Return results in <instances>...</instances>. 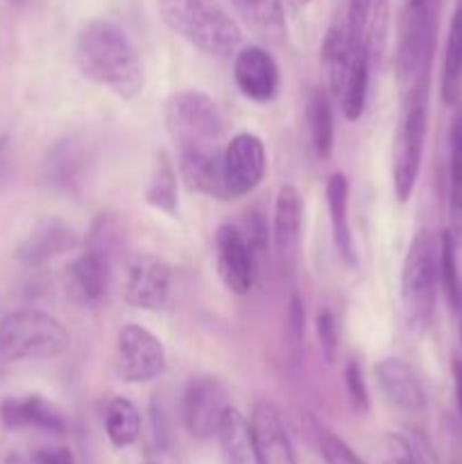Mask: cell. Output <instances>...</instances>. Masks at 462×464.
<instances>
[{
	"instance_id": "obj_1",
	"label": "cell",
	"mask_w": 462,
	"mask_h": 464,
	"mask_svg": "<svg viewBox=\"0 0 462 464\" xmlns=\"http://www.w3.org/2000/svg\"><path fill=\"white\" fill-rule=\"evenodd\" d=\"M75 59L82 75L118 98L134 100L143 91V63L139 53L127 32L107 18L84 23L75 41Z\"/></svg>"
},
{
	"instance_id": "obj_2",
	"label": "cell",
	"mask_w": 462,
	"mask_h": 464,
	"mask_svg": "<svg viewBox=\"0 0 462 464\" xmlns=\"http://www.w3.org/2000/svg\"><path fill=\"white\" fill-rule=\"evenodd\" d=\"M159 14L175 34L208 57H236L243 44L238 23L217 0H159Z\"/></svg>"
},
{
	"instance_id": "obj_3",
	"label": "cell",
	"mask_w": 462,
	"mask_h": 464,
	"mask_svg": "<svg viewBox=\"0 0 462 464\" xmlns=\"http://www.w3.org/2000/svg\"><path fill=\"white\" fill-rule=\"evenodd\" d=\"M163 122L177 152L225 150L226 121L211 95L202 91H179L168 98Z\"/></svg>"
},
{
	"instance_id": "obj_4",
	"label": "cell",
	"mask_w": 462,
	"mask_h": 464,
	"mask_svg": "<svg viewBox=\"0 0 462 464\" xmlns=\"http://www.w3.org/2000/svg\"><path fill=\"white\" fill-rule=\"evenodd\" d=\"M71 344L66 326L50 313L23 308L0 320V365L23 361H50Z\"/></svg>"
},
{
	"instance_id": "obj_5",
	"label": "cell",
	"mask_w": 462,
	"mask_h": 464,
	"mask_svg": "<svg viewBox=\"0 0 462 464\" xmlns=\"http://www.w3.org/2000/svg\"><path fill=\"white\" fill-rule=\"evenodd\" d=\"M426 130H428V75L419 77L406 91V104L394 134L392 184L399 202H408L415 193L421 159H424Z\"/></svg>"
},
{
	"instance_id": "obj_6",
	"label": "cell",
	"mask_w": 462,
	"mask_h": 464,
	"mask_svg": "<svg viewBox=\"0 0 462 464\" xmlns=\"http://www.w3.org/2000/svg\"><path fill=\"white\" fill-rule=\"evenodd\" d=\"M442 0H406L399 18L394 71L399 86L410 89L419 77L428 75L435 53Z\"/></svg>"
},
{
	"instance_id": "obj_7",
	"label": "cell",
	"mask_w": 462,
	"mask_h": 464,
	"mask_svg": "<svg viewBox=\"0 0 462 464\" xmlns=\"http://www.w3.org/2000/svg\"><path fill=\"white\" fill-rule=\"evenodd\" d=\"M439 288V238L419 229L401 266V304L412 329L424 331L435 313Z\"/></svg>"
},
{
	"instance_id": "obj_8",
	"label": "cell",
	"mask_w": 462,
	"mask_h": 464,
	"mask_svg": "<svg viewBox=\"0 0 462 464\" xmlns=\"http://www.w3.org/2000/svg\"><path fill=\"white\" fill-rule=\"evenodd\" d=\"M166 370L161 340L140 324H125L116 338V374L125 383H152Z\"/></svg>"
},
{
	"instance_id": "obj_9",
	"label": "cell",
	"mask_w": 462,
	"mask_h": 464,
	"mask_svg": "<svg viewBox=\"0 0 462 464\" xmlns=\"http://www.w3.org/2000/svg\"><path fill=\"white\" fill-rule=\"evenodd\" d=\"M229 392L216 376H197L184 392V424L197 440L217 438L226 412L231 411Z\"/></svg>"
},
{
	"instance_id": "obj_10",
	"label": "cell",
	"mask_w": 462,
	"mask_h": 464,
	"mask_svg": "<svg viewBox=\"0 0 462 464\" xmlns=\"http://www.w3.org/2000/svg\"><path fill=\"white\" fill-rule=\"evenodd\" d=\"M170 267L152 254H134L125 266L122 295L130 306L140 311H161L170 299Z\"/></svg>"
},
{
	"instance_id": "obj_11",
	"label": "cell",
	"mask_w": 462,
	"mask_h": 464,
	"mask_svg": "<svg viewBox=\"0 0 462 464\" xmlns=\"http://www.w3.org/2000/svg\"><path fill=\"white\" fill-rule=\"evenodd\" d=\"M222 168H225V188L231 199L245 198L265 177L267 157L265 145L256 134H236L229 143L225 145L222 154Z\"/></svg>"
},
{
	"instance_id": "obj_12",
	"label": "cell",
	"mask_w": 462,
	"mask_h": 464,
	"mask_svg": "<svg viewBox=\"0 0 462 464\" xmlns=\"http://www.w3.org/2000/svg\"><path fill=\"white\" fill-rule=\"evenodd\" d=\"M249 435L258 464H297L293 440L279 408L272 401H256L249 412Z\"/></svg>"
},
{
	"instance_id": "obj_13",
	"label": "cell",
	"mask_w": 462,
	"mask_h": 464,
	"mask_svg": "<svg viewBox=\"0 0 462 464\" xmlns=\"http://www.w3.org/2000/svg\"><path fill=\"white\" fill-rule=\"evenodd\" d=\"M234 80L240 93L252 102H270L281 91V71L263 45H243L234 57Z\"/></svg>"
},
{
	"instance_id": "obj_14",
	"label": "cell",
	"mask_w": 462,
	"mask_h": 464,
	"mask_svg": "<svg viewBox=\"0 0 462 464\" xmlns=\"http://www.w3.org/2000/svg\"><path fill=\"white\" fill-rule=\"evenodd\" d=\"M216 266L229 293L247 295L252 290L254 252L238 227L222 225L216 231Z\"/></svg>"
},
{
	"instance_id": "obj_15",
	"label": "cell",
	"mask_w": 462,
	"mask_h": 464,
	"mask_svg": "<svg viewBox=\"0 0 462 464\" xmlns=\"http://www.w3.org/2000/svg\"><path fill=\"white\" fill-rule=\"evenodd\" d=\"M0 420L12 430H41L50 435L66 433V420L62 411L41 394H25V397H7L0 401Z\"/></svg>"
},
{
	"instance_id": "obj_16",
	"label": "cell",
	"mask_w": 462,
	"mask_h": 464,
	"mask_svg": "<svg viewBox=\"0 0 462 464\" xmlns=\"http://www.w3.org/2000/svg\"><path fill=\"white\" fill-rule=\"evenodd\" d=\"M77 245H80V238L71 225L57 220V218H45L27 234V238L18 247L16 256L23 266L39 267L63 256Z\"/></svg>"
},
{
	"instance_id": "obj_17",
	"label": "cell",
	"mask_w": 462,
	"mask_h": 464,
	"mask_svg": "<svg viewBox=\"0 0 462 464\" xmlns=\"http://www.w3.org/2000/svg\"><path fill=\"white\" fill-rule=\"evenodd\" d=\"M374 372L380 392L392 406L408 415H419L426 411V392L408 362L401 358H383Z\"/></svg>"
},
{
	"instance_id": "obj_18",
	"label": "cell",
	"mask_w": 462,
	"mask_h": 464,
	"mask_svg": "<svg viewBox=\"0 0 462 464\" xmlns=\"http://www.w3.org/2000/svg\"><path fill=\"white\" fill-rule=\"evenodd\" d=\"M225 150H193L177 152V166L186 188L208 198L229 199L225 188V168H222Z\"/></svg>"
},
{
	"instance_id": "obj_19",
	"label": "cell",
	"mask_w": 462,
	"mask_h": 464,
	"mask_svg": "<svg viewBox=\"0 0 462 464\" xmlns=\"http://www.w3.org/2000/svg\"><path fill=\"white\" fill-rule=\"evenodd\" d=\"M303 202L299 190L293 184H284L274 199V216H272V240L281 261H293L302 238Z\"/></svg>"
},
{
	"instance_id": "obj_20",
	"label": "cell",
	"mask_w": 462,
	"mask_h": 464,
	"mask_svg": "<svg viewBox=\"0 0 462 464\" xmlns=\"http://www.w3.org/2000/svg\"><path fill=\"white\" fill-rule=\"evenodd\" d=\"M68 288L82 302L95 304L102 299L109 281L107 252L100 245H91L86 252L77 254L66 267Z\"/></svg>"
},
{
	"instance_id": "obj_21",
	"label": "cell",
	"mask_w": 462,
	"mask_h": 464,
	"mask_svg": "<svg viewBox=\"0 0 462 464\" xmlns=\"http://www.w3.org/2000/svg\"><path fill=\"white\" fill-rule=\"evenodd\" d=\"M91 152L84 140L66 139L50 150L45 159V177L53 186L75 190L89 175Z\"/></svg>"
},
{
	"instance_id": "obj_22",
	"label": "cell",
	"mask_w": 462,
	"mask_h": 464,
	"mask_svg": "<svg viewBox=\"0 0 462 464\" xmlns=\"http://www.w3.org/2000/svg\"><path fill=\"white\" fill-rule=\"evenodd\" d=\"M245 25L261 41L281 45L288 36L284 0H231Z\"/></svg>"
},
{
	"instance_id": "obj_23",
	"label": "cell",
	"mask_w": 462,
	"mask_h": 464,
	"mask_svg": "<svg viewBox=\"0 0 462 464\" xmlns=\"http://www.w3.org/2000/svg\"><path fill=\"white\" fill-rule=\"evenodd\" d=\"M439 95L447 107H457L462 102V0H456L448 23L442 72H439Z\"/></svg>"
},
{
	"instance_id": "obj_24",
	"label": "cell",
	"mask_w": 462,
	"mask_h": 464,
	"mask_svg": "<svg viewBox=\"0 0 462 464\" xmlns=\"http://www.w3.org/2000/svg\"><path fill=\"white\" fill-rule=\"evenodd\" d=\"M326 204H329L335 249L344 258V263L356 266V247H353V236L349 229V181L342 172H333L326 181Z\"/></svg>"
},
{
	"instance_id": "obj_25",
	"label": "cell",
	"mask_w": 462,
	"mask_h": 464,
	"mask_svg": "<svg viewBox=\"0 0 462 464\" xmlns=\"http://www.w3.org/2000/svg\"><path fill=\"white\" fill-rule=\"evenodd\" d=\"M353 45L349 41L347 23H333L326 30L324 41H322V68L326 75V86L333 98L340 100L344 80H347L349 62H351Z\"/></svg>"
},
{
	"instance_id": "obj_26",
	"label": "cell",
	"mask_w": 462,
	"mask_h": 464,
	"mask_svg": "<svg viewBox=\"0 0 462 464\" xmlns=\"http://www.w3.org/2000/svg\"><path fill=\"white\" fill-rule=\"evenodd\" d=\"M370 71L371 59L367 53L365 41L358 44L351 53V62H349L347 80H344L342 93H340V104H342V113L347 121H358L365 113L367 104V89H370Z\"/></svg>"
},
{
	"instance_id": "obj_27",
	"label": "cell",
	"mask_w": 462,
	"mask_h": 464,
	"mask_svg": "<svg viewBox=\"0 0 462 464\" xmlns=\"http://www.w3.org/2000/svg\"><path fill=\"white\" fill-rule=\"evenodd\" d=\"M145 199L149 207L177 216L179 211V199H177V170L172 166V159L166 150H159L154 157L152 172H149L148 188H145Z\"/></svg>"
},
{
	"instance_id": "obj_28",
	"label": "cell",
	"mask_w": 462,
	"mask_h": 464,
	"mask_svg": "<svg viewBox=\"0 0 462 464\" xmlns=\"http://www.w3.org/2000/svg\"><path fill=\"white\" fill-rule=\"evenodd\" d=\"M217 440H220L225 464H258L254 456L252 435H249V420L238 408H231L226 412Z\"/></svg>"
},
{
	"instance_id": "obj_29",
	"label": "cell",
	"mask_w": 462,
	"mask_h": 464,
	"mask_svg": "<svg viewBox=\"0 0 462 464\" xmlns=\"http://www.w3.org/2000/svg\"><path fill=\"white\" fill-rule=\"evenodd\" d=\"M306 122L311 143L315 148L317 157L329 159L333 152V111H331L329 93L324 89H313L306 104Z\"/></svg>"
},
{
	"instance_id": "obj_30",
	"label": "cell",
	"mask_w": 462,
	"mask_h": 464,
	"mask_svg": "<svg viewBox=\"0 0 462 464\" xmlns=\"http://www.w3.org/2000/svg\"><path fill=\"white\" fill-rule=\"evenodd\" d=\"M104 430L116 449L131 447L140 435V412L130 399L113 397L104 411Z\"/></svg>"
},
{
	"instance_id": "obj_31",
	"label": "cell",
	"mask_w": 462,
	"mask_h": 464,
	"mask_svg": "<svg viewBox=\"0 0 462 464\" xmlns=\"http://www.w3.org/2000/svg\"><path fill=\"white\" fill-rule=\"evenodd\" d=\"M448 207L456 222H462V102L456 107L448 131Z\"/></svg>"
},
{
	"instance_id": "obj_32",
	"label": "cell",
	"mask_w": 462,
	"mask_h": 464,
	"mask_svg": "<svg viewBox=\"0 0 462 464\" xmlns=\"http://www.w3.org/2000/svg\"><path fill=\"white\" fill-rule=\"evenodd\" d=\"M439 285H442L448 308L457 313V308L462 306V279L457 270L456 236L448 229L439 234Z\"/></svg>"
},
{
	"instance_id": "obj_33",
	"label": "cell",
	"mask_w": 462,
	"mask_h": 464,
	"mask_svg": "<svg viewBox=\"0 0 462 464\" xmlns=\"http://www.w3.org/2000/svg\"><path fill=\"white\" fill-rule=\"evenodd\" d=\"M315 329H317V338H320L322 356H324V361L329 362V365H333L340 352V338H338V324H335V317L329 308L317 313Z\"/></svg>"
},
{
	"instance_id": "obj_34",
	"label": "cell",
	"mask_w": 462,
	"mask_h": 464,
	"mask_svg": "<svg viewBox=\"0 0 462 464\" xmlns=\"http://www.w3.org/2000/svg\"><path fill=\"white\" fill-rule=\"evenodd\" d=\"M317 440H320V451L326 464H365L362 458H358L353 449L344 440H340L338 435L329 433V430H320Z\"/></svg>"
},
{
	"instance_id": "obj_35",
	"label": "cell",
	"mask_w": 462,
	"mask_h": 464,
	"mask_svg": "<svg viewBox=\"0 0 462 464\" xmlns=\"http://www.w3.org/2000/svg\"><path fill=\"white\" fill-rule=\"evenodd\" d=\"M374 0H349L347 3V32H349V41L356 48L358 44H362L365 39V27L367 21H370V12Z\"/></svg>"
},
{
	"instance_id": "obj_36",
	"label": "cell",
	"mask_w": 462,
	"mask_h": 464,
	"mask_svg": "<svg viewBox=\"0 0 462 464\" xmlns=\"http://www.w3.org/2000/svg\"><path fill=\"white\" fill-rule=\"evenodd\" d=\"M344 383H347V392H349V399H351L353 408H356L358 412L370 411V392H367L361 365H358L356 361L347 362V367H344Z\"/></svg>"
},
{
	"instance_id": "obj_37",
	"label": "cell",
	"mask_w": 462,
	"mask_h": 464,
	"mask_svg": "<svg viewBox=\"0 0 462 464\" xmlns=\"http://www.w3.org/2000/svg\"><path fill=\"white\" fill-rule=\"evenodd\" d=\"M383 464H421L415 447L403 435L390 433L385 438V462Z\"/></svg>"
},
{
	"instance_id": "obj_38",
	"label": "cell",
	"mask_w": 462,
	"mask_h": 464,
	"mask_svg": "<svg viewBox=\"0 0 462 464\" xmlns=\"http://www.w3.org/2000/svg\"><path fill=\"white\" fill-rule=\"evenodd\" d=\"M303 322H306V315H303V304L302 299L294 295V297L290 299V308H288V335H290V347L293 349L302 347Z\"/></svg>"
},
{
	"instance_id": "obj_39",
	"label": "cell",
	"mask_w": 462,
	"mask_h": 464,
	"mask_svg": "<svg viewBox=\"0 0 462 464\" xmlns=\"http://www.w3.org/2000/svg\"><path fill=\"white\" fill-rule=\"evenodd\" d=\"M34 464H75V460L66 447H48L34 453Z\"/></svg>"
},
{
	"instance_id": "obj_40",
	"label": "cell",
	"mask_w": 462,
	"mask_h": 464,
	"mask_svg": "<svg viewBox=\"0 0 462 464\" xmlns=\"http://www.w3.org/2000/svg\"><path fill=\"white\" fill-rule=\"evenodd\" d=\"M451 374H453V390H456L457 411H460V417H462V358L453 356Z\"/></svg>"
},
{
	"instance_id": "obj_41",
	"label": "cell",
	"mask_w": 462,
	"mask_h": 464,
	"mask_svg": "<svg viewBox=\"0 0 462 464\" xmlns=\"http://www.w3.org/2000/svg\"><path fill=\"white\" fill-rule=\"evenodd\" d=\"M3 464H25V460H23V458L18 456V453H9V456L5 458Z\"/></svg>"
},
{
	"instance_id": "obj_42",
	"label": "cell",
	"mask_w": 462,
	"mask_h": 464,
	"mask_svg": "<svg viewBox=\"0 0 462 464\" xmlns=\"http://www.w3.org/2000/svg\"><path fill=\"white\" fill-rule=\"evenodd\" d=\"M457 334H460V347H462V306L457 308Z\"/></svg>"
},
{
	"instance_id": "obj_43",
	"label": "cell",
	"mask_w": 462,
	"mask_h": 464,
	"mask_svg": "<svg viewBox=\"0 0 462 464\" xmlns=\"http://www.w3.org/2000/svg\"><path fill=\"white\" fill-rule=\"evenodd\" d=\"M290 3H293V5H297V7H306V5L311 3V0H290Z\"/></svg>"
},
{
	"instance_id": "obj_44",
	"label": "cell",
	"mask_w": 462,
	"mask_h": 464,
	"mask_svg": "<svg viewBox=\"0 0 462 464\" xmlns=\"http://www.w3.org/2000/svg\"><path fill=\"white\" fill-rule=\"evenodd\" d=\"M9 3H12V5H21V3H25V0H9Z\"/></svg>"
},
{
	"instance_id": "obj_45",
	"label": "cell",
	"mask_w": 462,
	"mask_h": 464,
	"mask_svg": "<svg viewBox=\"0 0 462 464\" xmlns=\"http://www.w3.org/2000/svg\"><path fill=\"white\" fill-rule=\"evenodd\" d=\"M145 464H152V462H145Z\"/></svg>"
}]
</instances>
